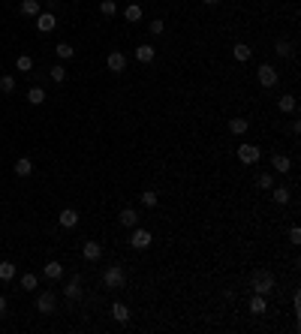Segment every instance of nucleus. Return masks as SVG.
<instances>
[{"instance_id":"obj_1","label":"nucleus","mask_w":301,"mask_h":334,"mask_svg":"<svg viewBox=\"0 0 301 334\" xmlns=\"http://www.w3.org/2000/svg\"><path fill=\"white\" fill-rule=\"evenodd\" d=\"M253 292H256V295L274 292V274H271V271H256V274H253Z\"/></svg>"},{"instance_id":"obj_2","label":"nucleus","mask_w":301,"mask_h":334,"mask_svg":"<svg viewBox=\"0 0 301 334\" xmlns=\"http://www.w3.org/2000/svg\"><path fill=\"white\" fill-rule=\"evenodd\" d=\"M123 280H127V277H123V268H120V265H112V268L102 271V283L109 286V289H120Z\"/></svg>"},{"instance_id":"obj_3","label":"nucleus","mask_w":301,"mask_h":334,"mask_svg":"<svg viewBox=\"0 0 301 334\" xmlns=\"http://www.w3.org/2000/svg\"><path fill=\"white\" fill-rule=\"evenodd\" d=\"M151 241H154V235L148 232V229H139V226H133V235H130V244L136 250H148L151 247Z\"/></svg>"},{"instance_id":"obj_4","label":"nucleus","mask_w":301,"mask_h":334,"mask_svg":"<svg viewBox=\"0 0 301 334\" xmlns=\"http://www.w3.org/2000/svg\"><path fill=\"white\" fill-rule=\"evenodd\" d=\"M259 157H262L259 145H241V148H238V160H241L244 166H253V163H259Z\"/></svg>"},{"instance_id":"obj_5","label":"nucleus","mask_w":301,"mask_h":334,"mask_svg":"<svg viewBox=\"0 0 301 334\" xmlns=\"http://www.w3.org/2000/svg\"><path fill=\"white\" fill-rule=\"evenodd\" d=\"M259 84H262V87H274V84H277V69H274L271 63H262V66H259Z\"/></svg>"},{"instance_id":"obj_6","label":"nucleus","mask_w":301,"mask_h":334,"mask_svg":"<svg viewBox=\"0 0 301 334\" xmlns=\"http://www.w3.org/2000/svg\"><path fill=\"white\" fill-rule=\"evenodd\" d=\"M55 27H58V19H55L51 12H40V15H37V30H40V33H51Z\"/></svg>"},{"instance_id":"obj_7","label":"nucleus","mask_w":301,"mask_h":334,"mask_svg":"<svg viewBox=\"0 0 301 334\" xmlns=\"http://www.w3.org/2000/svg\"><path fill=\"white\" fill-rule=\"evenodd\" d=\"M58 223L63 226V229H73V226L79 223V211H73V208H63L60 214H58Z\"/></svg>"},{"instance_id":"obj_8","label":"nucleus","mask_w":301,"mask_h":334,"mask_svg":"<svg viewBox=\"0 0 301 334\" xmlns=\"http://www.w3.org/2000/svg\"><path fill=\"white\" fill-rule=\"evenodd\" d=\"M105 63H109L112 73H123V69H127V58H123L120 51H112V55L105 58Z\"/></svg>"},{"instance_id":"obj_9","label":"nucleus","mask_w":301,"mask_h":334,"mask_svg":"<svg viewBox=\"0 0 301 334\" xmlns=\"http://www.w3.org/2000/svg\"><path fill=\"white\" fill-rule=\"evenodd\" d=\"M81 256L87 259V262H97L100 256H102V247L97 241H84V247H81Z\"/></svg>"},{"instance_id":"obj_10","label":"nucleus","mask_w":301,"mask_h":334,"mask_svg":"<svg viewBox=\"0 0 301 334\" xmlns=\"http://www.w3.org/2000/svg\"><path fill=\"white\" fill-rule=\"evenodd\" d=\"M37 310H40V313H55V295H51V292H42V295L37 298Z\"/></svg>"},{"instance_id":"obj_11","label":"nucleus","mask_w":301,"mask_h":334,"mask_svg":"<svg viewBox=\"0 0 301 334\" xmlns=\"http://www.w3.org/2000/svg\"><path fill=\"white\" fill-rule=\"evenodd\" d=\"M154 58H157V48H154V45H139V48H136V60H139V63H151Z\"/></svg>"},{"instance_id":"obj_12","label":"nucleus","mask_w":301,"mask_h":334,"mask_svg":"<svg viewBox=\"0 0 301 334\" xmlns=\"http://www.w3.org/2000/svg\"><path fill=\"white\" fill-rule=\"evenodd\" d=\"M112 316H115L118 322H130V307L120 304V301H115V304H112Z\"/></svg>"},{"instance_id":"obj_13","label":"nucleus","mask_w":301,"mask_h":334,"mask_svg":"<svg viewBox=\"0 0 301 334\" xmlns=\"http://www.w3.org/2000/svg\"><path fill=\"white\" fill-rule=\"evenodd\" d=\"M42 274H45L48 280H60V277H63V265H60V262H48V265L42 268Z\"/></svg>"},{"instance_id":"obj_14","label":"nucleus","mask_w":301,"mask_h":334,"mask_svg":"<svg viewBox=\"0 0 301 334\" xmlns=\"http://www.w3.org/2000/svg\"><path fill=\"white\" fill-rule=\"evenodd\" d=\"M232 55H235V60H241V63H244V60H250V55H253V48L247 45V42H238V45L232 48Z\"/></svg>"},{"instance_id":"obj_15","label":"nucleus","mask_w":301,"mask_h":334,"mask_svg":"<svg viewBox=\"0 0 301 334\" xmlns=\"http://www.w3.org/2000/svg\"><path fill=\"white\" fill-rule=\"evenodd\" d=\"M271 166H274V169H277L280 175H286L292 163H289V157H283V154H274V157H271Z\"/></svg>"},{"instance_id":"obj_16","label":"nucleus","mask_w":301,"mask_h":334,"mask_svg":"<svg viewBox=\"0 0 301 334\" xmlns=\"http://www.w3.org/2000/svg\"><path fill=\"white\" fill-rule=\"evenodd\" d=\"M120 223H123V226H130V229H133V226H139L136 208H123V211H120Z\"/></svg>"},{"instance_id":"obj_17","label":"nucleus","mask_w":301,"mask_h":334,"mask_svg":"<svg viewBox=\"0 0 301 334\" xmlns=\"http://www.w3.org/2000/svg\"><path fill=\"white\" fill-rule=\"evenodd\" d=\"M265 310H268V304H265V295H253V298H250V313L262 316Z\"/></svg>"},{"instance_id":"obj_18","label":"nucleus","mask_w":301,"mask_h":334,"mask_svg":"<svg viewBox=\"0 0 301 334\" xmlns=\"http://www.w3.org/2000/svg\"><path fill=\"white\" fill-rule=\"evenodd\" d=\"M247 127H250V124H247L244 118H235V120H229V133H232V136H244V133H247Z\"/></svg>"},{"instance_id":"obj_19","label":"nucleus","mask_w":301,"mask_h":334,"mask_svg":"<svg viewBox=\"0 0 301 334\" xmlns=\"http://www.w3.org/2000/svg\"><path fill=\"white\" fill-rule=\"evenodd\" d=\"M27 102L30 105H42L45 102V91H42V87H30V91H27Z\"/></svg>"},{"instance_id":"obj_20","label":"nucleus","mask_w":301,"mask_h":334,"mask_svg":"<svg viewBox=\"0 0 301 334\" xmlns=\"http://www.w3.org/2000/svg\"><path fill=\"white\" fill-rule=\"evenodd\" d=\"M30 172H33V163L27 160V157H21V160L15 163V175H19V178H27Z\"/></svg>"},{"instance_id":"obj_21","label":"nucleus","mask_w":301,"mask_h":334,"mask_svg":"<svg viewBox=\"0 0 301 334\" xmlns=\"http://www.w3.org/2000/svg\"><path fill=\"white\" fill-rule=\"evenodd\" d=\"M66 298H73V301H76V298H81V277L79 274L73 277V283L66 286Z\"/></svg>"},{"instance_id":"obj_22","label":"nucleus","mask_w":301,"mask_h":334,"mask_svg":"<svg viewBox=\"0 0 301 334\" xmlns=\"http://www.w3.org/2000/svg\"><path fill=\"white\" fill-rule=\"evenodd\" d=\"M277 109H280L283 115L295 112V97H280V99H277Z\"/></svg>"},{"instance_id":"obj_23","label":"nucleus","mask_w":301,"mask_h":334,"mask_svg":"<svg viewBox=\"0 0 301 334\" xmlns=\"http://www.w3.org/2000/svg\"><path fill=\"white\" fill-rule=\"evenodd\" d=\"M123 19H127V21H139L141 19V6L139 3H130L127 9H123Z\"/></svg>"},{"instance_id":"obj_24","label":"nucleus","mask_w":301,"mask_h":334,"mask_svg":"<svg viewBox=\"0 0 301 334\" xmlns=\"http://www.w3.org/2000/svg\"><path fill=\"white\" fill-rule=\"evenodd\" d=\"M37 286H40V277H37V274H24V277H21V289L33 292Z\"/></svg>"},{"instance_id":"obj_25","label":"nucleus","mask_w":301,"mask_h":334,"mask_svg":"<svg viewBox=\"0 0 301 334\" xmlns=\"http://www.w3.org/2000/svg\"><path fill=\"white\" fill-rule=\"evenodd\" d=\"M21 12L24 15H40V0H21Z\"/></svg>"},{"instance_id":"obj_26","label":"nucleus","mask_w":301,"mask_h":334,"mask_svg":"<svg viewBox=\"0 0 301 334\" xmlns=\"http://www.w3.org/2000/svg\"><path fill=\"white\" fill-rule=\"evenodd\" d=\"M100 12L105 15V19H112V15L118 12V3H115V0H102V3H100Z\"/></svg>"},{"instance_id":"obj_27","label":"nucleus","mask_w":301,"mask_h":334,"mask_svg":"<svg viewBox=\"0 0 301 334\" xmlns=\"http://www.w3.org/2000/svg\"><path fill=\"white\" fill-rule=\"evenodd\" d=\"M15 277V265L12 262H0V280H12Z\"/></svg>"},{"instance_id":"obj_28","label":"nucleus","mask_w":301,"mask_h":334,"mask_svg":"<svg viewBox=\"0 0 301 334\" xmlns=\"http://www.w3.org/2000/svg\"><path fill=\"white\" fill-rule=\"evenodd\" d=\"M271 196H274V202H277V205H286V202H289V190H286V187H277V190L271 193Z\"/></svg>"},{"instance_id":"obj_29","label":"nucleus","mask_w":301,"mask_h":334,"mask_svg":"<svg viewBox=\"0 0 301 334\" xmlns=\"http://www.w3.org/2000/svg\"><path fill=\"white\" fill-rule=\"evenodd\" d=\"M157 202H160V199H157V193H154V190H145V193H141V205L157 208Z\"/></svg>"},{"instance_id":"obj_30","label":"nucleus","mask_w":301,"mask_h":334,"mask_svg":"<svg viewBox=\"0 0 301 334\" xmlns=\"http://www.w3.org/2000/svg\"><path fill=\"white\" fill-rule=\"evenodd\" d=\"M12 91H15V79L3 76V79H0V94H12Z\"/></svg>"},{"instance_id":"obj_31","label":"nucleus","mask_w":301,"mask_h":334,"mask_svg":"<svg viewBox=\"0 0 301 334\" xmlns=\"http://www.w3.org/2000/svg\"><path fill=\"white\" fill-rule=\"evenodd\" d=\"M55 51H58V58H60V60H69V58H73V45H69V42H60Z\"/></svg>"},{"instance_id":"obj_32","label":"nucleus","mask_w":301,"mask_h":334,"mask_svg":"<svg viewBox=\"0 0 301 334\" xmlns=\"http://www.w3.org/2000/svg\"><path fill=\"white\" fill-rule=\"evenodd\" d=\"M274 51H277V55H280V58H289V55H292V45H289V42H283V39H277V45H274Z\"/></svg>"},{"instance_id":"obj_33","label":"nucleus","mask_w":301,"mask_h":334,"mask_svg":"<svg viewBox=\"0 0 301 334\" xmlns=\"http://www.w3.org/2000/svg\"><path fill=\"white\" fill-rule=\"evenodd\" d=\"M48 73H51V79H55V81H58V84H60V81H63V79H66V69H63V66H60V63H55V66H51V69H48Z\"/></svg>"},{"instance_id":"obj_34","label":"nucleus","mask_w":301,"mask_h":334,"mask_svg":"<svg viewBox=\"0 0 301 334\" xmlns=\"http://www.w3.org/2000/svg\"><path fill=\"white\" fill-rule=\"evenodd\" d=\"M15 66H19V69H21V73H30V69H33V60H30L27 55H21L19 60H15Z\"/></svg>"},{"instance_id":"obj_35","label":"nucleus","mask_w":301,"mask_h":334,"mask_svg":"<svg viewBox=\"0 0 301 334\" xmlns=\"http://www.w3.org/2000/svg\"><path fill=\"white\" fill-rule=\"evenodd\" d=\"M256 184H259V187H262V190H271V175H268V172H262V175H259V181H256Z\"/></svg>"},{"instance_id":"obj_36","label":"nucleus","mask_w":301,"mask_h":334,"mask_svg":"<svg viewBox=\"0 0 301 334\" xmlns=\"http://www.w3.org/2000/svg\"><path fill=\"white\" fill-rule=\"evenodd\" d=\"M148 30L154 33V37H160V33H163V21H160V19H154V21L148 24Z\"/></svg>"},{"instance_id":"obj_37","label":"nucleus","mask_w":301,"mask_h":334,"mask_svg":"<svg viewBox=\"0 0 301 334\" xmlns=\"http://www.w3.org/2000/svg\"><path fill=\"white\" fill-rule=\"evenodd\" d=\"M289 241H292V244L301 241V229H298V226H292V229H289Z\"/></svg>"},{"instance_id":"obj_38","label":"nucleus","mask_w":301,"mask_h":334,"mask_svg":"<svg viewBox=\"0 0 301 334\" xmlns=\"http://www.w3.org/2000/svg\"><path fill=\"white\" fill-rule=\"evenodd\" d=\"M3 313H6V298L0 295V316H3Z\"/></svg>"},{"instance_id":"obj_39","label":"nucleus","mask_w":301,"mask_h":334,"mask_svg":"<svg viewBox=\"0 0 301 334\" xmlns=\"http://www.w3.org/2000/svg\"><path fill=\"white\" fill-rule=\"evenodd\" d=\"M202 3H208V6H214V3H217V0H202Z\"/></svg>"}]
</instances>
